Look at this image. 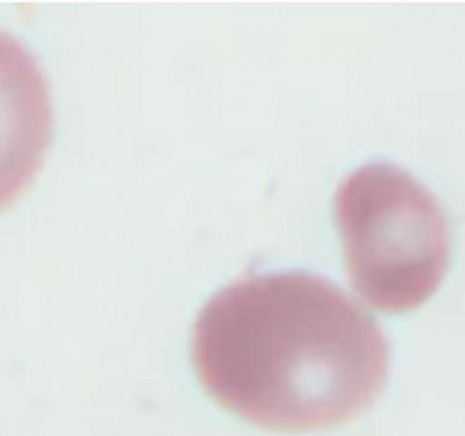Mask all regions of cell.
<instances>
[{"mask_svg": "<svg viewBox=\"0 0 465 436\" xmlns=\"http://www.w3.org/2000/svg\"><path fill=\"white\" fill-rule=\"evenodd\" d=\"M335 223L361 300L389 314L419 309L450 267V223L412 174L365 165L340 184Z\"/></svg>", "mask_w": 465, "mask_h": 436, "instance_id": "obj_2", "label": "cell"}, {"mask_svg": "<svg viewBox=\"0 0 465 436\" xmlns=\"http://www.w3.org/2000/svg\"><path fill=\"white\" fill-rule=\"evenodd\" d=\"M49 82L33 53L0 31V214L35 181L52 144Z\"/></svg>", "mask_w": 465, "mask_h": 436, "instance_id": "obj_3", "label": "cell"}, {"mask_svg": "<svg viewBox=\"0 0 465 436\" xmlns=\"http://www.w3.org/2000/svg\"><path fill=\"white\" fill-rule=\"evenodd\" d=\"M198 381L228 413L280 434L335 430L371 409L389 346L368 309L317 274L244 276L210 297L191 339Z\"/></svg>", "mask_w": 465, "mask_h": 436, "instance_id": "obj_1", "label": "cell"}]
</instances>
